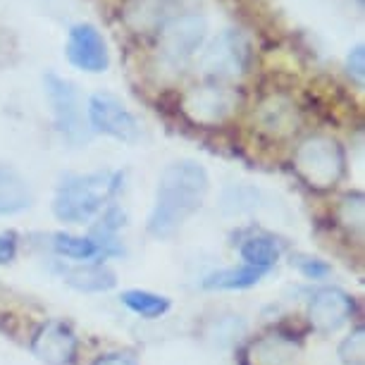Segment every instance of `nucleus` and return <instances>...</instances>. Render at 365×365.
<instances>
[{
  "label": "nucleus",
  "instance_id": "f257e3e1",
  "mask_svg": "<svg viewBox=\"0 0 365 365\" xmlns=\"http://www.w3.org/2000/svg\"><path fill=\"white\" fill-rule=\"evenodd\" d=\"M210 179L203 165L196 160H177L163 170L158 179L155 201L148 215V234L155 239H170L194 217L208 196Z\"/></svg>",
  "mask_w": 365,
  "mask_h": 365
},
{
  "label": "nucleus",
  "instance_id": "f03ea898",
  "mask_svg": "<svg viewBox=\"0 0 365 365\" xmlns=\"http://www.w3.org/2000/svg\"><path fill=\"white\" fill-rule=\"evenodd\" d=\"M125 172L103 170L88 175H67L53 196V215L60 222L84 225L122 189Z\"/></svg>",
  "mask_w": 365,
  "mask_h": 365
},
{
  "label": "nucleus",
  "instance_id": "7ed1b4c3",
  "mask_svg": "<svg viewBox=\"0 0 365 365\" xmlns=\"http://www.w3.org/2000/svg\"><path fill=\"white\" fill-rule=\"evenodd\" d=\"M294 170L311 189L327 191L339 184L346 170L341 146L329 136H311L296 148Z\"/></svg>",
  "mask_w": 365,
  "mask_h": 365
},
{
  "label": "nucleus",
  "instance_id": "20e7f679",
  "mask_svg": "<svg viewBox=\"0 0 365 365\" xmlns=\"http://www.w3.org/2000/svg\"><path fill=\"white\" fill-rule=\"evenodd\" d=\"M43 91L51 103V113L55 129L65 136L72 146H81L91 139V129L84 120V110H81L79 91L70 79L60 77L55 72L43 74Z\"/></svg>",
  "mask_w": 365,
  "mask_h": 365
},
{
  "label": "nucleus",
  "instance_id": "39448f33",
  "mask_svg": "<svg viewBox=\"0 0 365 365\" xmlns=\"http://www.w3.org/2000/svg\"><path fill=\"white\" fill-rule=\"evenodd\" d=\"M86 117H88L86 120L88 129L101 132L106 136H113L117 141L134 143V141H139V136H141L139 120H136L127 110L125 103L113 93H106V91L93 93L91 98H88Z\"/></svg>",
  "mask_w": 365,
  "mask_h": 365
},
{
  "label": "nucleus",
  "instance_id": "423d86ee",
  "mask_svg": "<svg viewBox=\"0 0 365 365\" xmlns=\"http://www.w3.org/2000/svg\"><path fill=\"white\" fill-rule=\"evenodd\" d=\"M251 60V46L237 29H225L203 51L201 70L215 79H234L246 72Z\"/></svg>",
  "mask_w": 365,
  "mask_h": 365
},
{
  "label": "nucleus",
  "instance_id": "0eeeda50",
  "mask_svg": "<svg viewBox=\"0 0 365 365\" xmlns=\"http://www.w3.org/2000/svg\"><path fill=\"white\" fill-rule=\"evenodd\" d=\"M208 22L203 15H182L168 22L160 31V53L170 65H184L201 51Z\"/></svg>",
  "mask_w": 365,
  "mask_h": 365
},
{
  "label": "nucleus",
  "instance_id": "6e6552de",
  "mask_svg": "<svg viewBox=\"0 0 365 365\" xmlns=\"http://www.w3.org/2000/svg\"><path fill=\"white\" fill-rule=\"evenodd\" d=\"M65 55L72 67H77V70L88 72V74L106 72L110 65L106 38H103V34L96 29L93 24H86V22L74 24L70 34H67Z\"/></svg>",
  "mask_w": 365,
  "mask_h": 365
},
{
  "label": "nucleus",
  "instance_id": "1a4fd4ad",
  "mask_svg": "<svg viewBox=\"0 0 365 365\" xmlns=\"http://www.w3.org/2000/svg\"><path fill=\"white\" fill-rule=\"evenodd\" d=\"M354 313V296L339 287H325L313 294L311 306H308V322L318 334H332L341 325H346Z\"/></svg>",
  "mask_w": 365,
  "mask_h": 365
},
{
  "label": "nucleus",
  "instance_id": "9d476101",
  "mask_svg": "<svg viewBox=\"0 0 365 365\" xmlns=\"http://www.w3.org/2000/svg\"><path fill=\"white\" fill-rule=\"evenodd\" d=\"M31 354L46 365H72L77 358V334L65 322L48 320L34 334Z\"/></svg>",
  "mask_w": 365,
  "mask_h": 365
},
{
  "label": "nucleus",
  "instance_id": "9b49d317",
  "mask_svg": "<svg viewBox=\"0 0 365 365\" xmlns=\"http://www.w3.org/2000/svg\"><path fill=\"white\" fill-rule=\"evenodd\" d=\"M184 110L194 122H220L230 115L232 110V96L225 88L217 86H201L191 91L184 101Z\"/></svg>",
  "mask_w": 365,
  "mask_h": 365
},
{
  "label": "nucleus",
  "instance_id": "f8f14e48",
  "mask_svg": "<svg viewBox=\"0 0 365 365\" xmlns=\"http://www.w3.org/2000/svg\"><path fill=\"white\" fill-rule=\"evenodd\" d=\"M63 279L77 292L84 294H101L110 292L117 284V274L106 263H81L70 265L63 270Z\"/></svg>",
  "mask_w": 365,
  "mask_h": 365
},
{
  "label": "nucleus",
  "instance_id": "ddd939ff",
  "mask_svg": "<svg viewBox=\"0 0 365 365\" xmlns=\"http://www.w3.org/2000/svg\"><path fill=\"white\" fill-rule=\"evenodd\" d=\"M31 189L26 179L10 165H0V215H15L31 205Z\"/></svg>",
  "mask_w": 365,
  "mask_h": 365
},
{
  "label": "nucleus",
  "instance_id": "4468645a",
  "mask_svg": "<svg viewBox=\"0 0 365 365\" xmlns=\"http://www.w3.org/2000/svg\"><path fill=\"white\" fill-rule=\"evenodd\" d=\"M265 270H258L253 265H237V267H222L210 274H205L201 287L208 292H241V289L256 287L265 277Z\"/></svg>",
  "mask_w": 365,
  "mask_h": 365
},
{
  "label": "nucleus",
  "instance_id": "2eb2a0df",
  "mask_svg": "<svg viewBox=\"0 0 365 365\" xmlns=\"http://www.w3.org/2000/svg\"><path fill=\"white\" fill-rule=\"evenodd\" d=\"M239 253L246 265L270 272V267L277 265V260L282 256V244L274 237H270V234H253V237L244 239Z\"/></svg>",
  "mask_w": 365,
  "mask_h": 365
},
{
  "label": "nucleus",
  "instance_id": "dca6fc26",
  "mask_svg": "<svg viewBox=\"0 0 365 365\" xmlns=\"http://www.w3.org/2000/svg\"><path fill=\"white\" fill-rule=\"evenodd\" d=\"M51 249L63 258L77 263H103V253L91 237H74L67 232H55L51 237Z\"/></svg>",
  "mask_w": 365,
  "mask_h": 365
},
{
  "label": "nucleus",
  "instance_id": "f3484780",
  "mask_svg": "<svg viewBox=\"0 0 365 365\" xmlns=\"http://www.w3.org/2000/svg\"><path fill=\"white\" fill-rule=\"evenodd\" d=\"M120 301L125 303L132 313L141 315V318H146V320L163 318V315L172 308V301L168 296L146 292V289H127V292H122Z\"/></svg>",
  "mask_w": 365,
  "mask_h": 365
},
{
  "label": "nucleus",
  "instance_id": "a211bd4d",
  "mask_svg": "<svg viewBox=\"0 0 365 365\" xmlns=\"http://www.w3.org/2000/svg\"><path fill=\"white\" fill-rule=\"evenodd\" d=\"M365 201L363 194H349L341 198L339 203V222L346 227L349 232H363V220H365Z\"/></svg>",
  "mask_w": 365,
  "mask_h": 365
},
{
  "label": "nucleus",
  "instance_id": "6ab92c4d",
  "mask_svg": "<svg viewBox=\"0 0 365 365\" xmlns=\"http://www.w3.org/2000/svg\"><path fill=\"white\" fill-rule=\"evenodd\" d=\"M263 125L267 129H274V132H279L282 127L284 129H292L294 127V110L289 103L279 101V98H272L270 103H265L263 106Z\"/></svg>",
  "mask_w": 365,
  "mask_h": 365
},
{
  "label": "nucleus",
  "instance_id": "aec40b11",
  "mask_svg": "<svg viewBox=\"0 0 365 365\" xmlns=\"http://www.w3.org/2000/svg\"><path fill=\"white\" fill-rule=\"evenodd\" d=\"M339 361L344 365H365V329L358 325L346 339L339 344Z\"/></svg>",
  "mask_w": 365,
  "mask_h": 365
},
{
  "label": "nucleus",
  "instance_id": "412c9836",
  "mask_svg": "<svg viewBox=\"0 0 365 365\" xmlns=\"http://www.w3.org/2000/svg\"><path fill=\"white\" fill-rule=\"evenodd\" d=\"M292 265L308 279H325L327 274L332 272V265L329 263H325L322 258L306 256V253H296V256H292Z\"/></svg>",
  "mask_w": 365,
  "mask_h": 365
},
{
  "label": "nucleus",
  "instance_id": "4be33fe9",
  "mask_svg": "<svg viewBox=\"0 0 365 365\" xmlns=\"http://www.w3.org/2000/svg\"><path fill=\"white\" fill-rule=\"evenodd\" d=\"M346 74L351 77V81H356L358 86H363V81H365V48H363V43H358L349 51Z\"/></svg>",
  "mask_w": 365,
  "mask_h": 365
},
{
  "label": "nucleus",
  "instance_id": "5701e85b",
  "mask_svg": "<svg viewBox=\"0 0 365 365\" xmlns=\"http://www.w3.org/2000/svg\"><path fill=\"white\" fill-rule=\"evenodd\" d=\"M244 332H246V325H244V320H239V315L237 318L230 315V318L215 322V334L220 344H230L234 341V336L239 339V334H244Z\"/></svg>",
  "mask_w": 365,
  "mask_h": 365
},
{
  "label": "nucleus",
  "instance_id": "b1692460",
  "mask_svg": "<svg viewBox=\"0 0 365 365\" xmlns=\"http://www.w3.org/2000/svg\"><path fill=\"white\" fill-rule=\"evenodd\" d=\"M17 256V237L12 232L0 234V265L12 263Z\"/></svg>",
  "mask_w": 365,
  "mask_h": 365
},
{
  "label": "nucleus",
  "instance_id": "393cba45",
  "mask_svg": "<svg viewBox=\"0 0 365 365\" xmlns=\"http://www.w3.org/2000/svg\"><path fill=\"white\" fill-rule=\"evenodd\" d=\"M93 365H139V363L129 354H108V356H101Z\"/></svg>",
  "mask_w": 365,
  "mask_h": 365
}]
</instances>
